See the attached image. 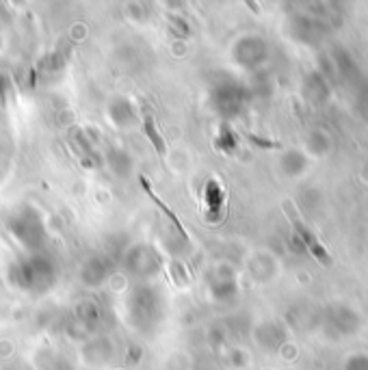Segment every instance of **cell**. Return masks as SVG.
Listing matches in <instances>:
<instances>
[{"mask_svg": "<svg viewBox=\"0 0 368 370\" xmlns=\"http://www.w3.org/2000/svg\"><path fill=\"white\" fill-rule=\"evenodd\" d=\"M139 182H141V187L146 189V193L150 195V200H152V202H154V204H156V206H158V208H161L163 212H165V217H167V219H169V221H171V223L175 225V229H178V232H180V234H182L184 239H189V234H187V229H184V227H182V223H180L178 214H175V212H173L171 208H167V206H165V202H163V200H161V197H158V195H156L154 191H152V187H150V182H148V180H146L144 175L139 178Z\"/></svg>", "mask_w": 368, "mask_h": 370, "instance_id": "1", "label": "cell"}, {"mask_svg": "<svg viewBox=\"0 0 368 370\" xmlns=\"http://www.w3.org/2000/svg\"><path fill=\"white\" fill-rule=\"evenodd\" d=\"M144 130H146V136L152 141L154 150L158 152V156L165 158V154H167V143L163 141V136H161V132H158V128H156L152 115H146V117H144Z\"/></svg>", "mask_w": 368, "mask_h": 370, "instance_id": "2", "label": "cell"}]
</instances>
